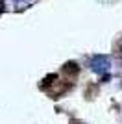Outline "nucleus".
<instances>
[{"instance_id":"2","label":"nucleus","mask_w":122,"mask_h":124,"mask_svg":"<svg viewBox=\"0 0 122 124\" xmlns=\"http://www.w3.org/2000/svg\"><path fill=\"white\" fill-rule=\"evenodd\" d=\"M78 72H80V67L76 61H67L63 65V74H67V76H78Z\"/></svg>"},{"instance_id":"1","label":"nucleus","mask_w":122,"mask_h":124,"mask_svg":"<svg viewBox=\"0 0 122 124\" xmlns=\"http://www.w3.org/2000/svg\"><path fill=\"white\" fill-rule=\"evenodd\" d=\"M109 67H111V61H109V57L107 56H102V54H98V56H92L91 57V70L96 74H104L109 70Z\"/></svg>"},{"instance_id":"4","label":"nucleus","mask_w":122,"mask_h":124,"mask_svg":"<svg viewBox=\"0 0 122 124\" xmlns=\"http://www.w3.org/2000/svg\"><path fill=\"white\" fill-rule=\"evenodd\" d=\"M118 57H120V59H122V45H120V46H118Z\"/></svg>"},{"instance_id":"3","label":"nucleus","mask_w":122,"mask_h":124,"mask_svg":"<svg viewBox=\"0 0 122 124\" xmlns=\"http://www.w3.org/2000/svg\"><path fill=\"white\" fill-rule=\"evenodd\" d=\"M69 124H85V122H81V120H78V119H70Z\"/></svg>"}]
</instances>
